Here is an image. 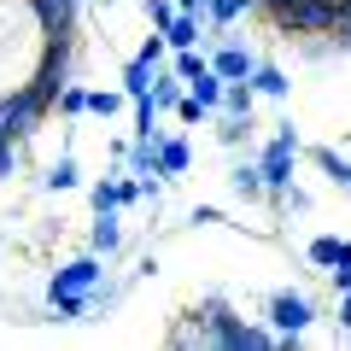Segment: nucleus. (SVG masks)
Wrapping results in <instances>:
<instances>
[{
	"label": "nucleus",
	"instance_id": "obj_1",
	"mask_svg": "<svg viewBox=\"0 0 351 351\" xmlns=\"http://www.w3.org/2000/svg\"><path fill=\"white\" fill-rule=\"evenodd\" d=\"M59 41L71 36H59L47 24V12L36 0H0V100L18 94V88H36Z\"/></svg>",
	"mask_w": 351,
	"mask_h": 351
},
{
	"label": "nucleus",
	"instance_id": "obj_2",
	"mask_svg": "<svg viewBox=\"0 0 351 351\" xmlns=\"http://www.w3.org/2000/svg\"><path fill=\"white\" fill-rule=\"evenodd\" d=\"M205 316H211V346H228V351H263V346H281V334L269 322H246L228 299H205Z\"/></svg>",
	"mask_w": 351,
	"mask_h": 351
},
{
	"label": "nucleus",
	"instance_id": "obj_3",
	"mask_svg": "<svg viewBox=\"0 0 351 351\" xmlns=\"http://www.w3.org/2000/svg\"><path fill=\"white\" fill-rule=\"evenodd\" d=\"M263 12L281 36H334L339 29V0H269Z\"/></svg>",
	"mask_w": 351,
	"mask_h": 351
},
{
	"label": "nucleus",
	"instance_id": "obj_4",
	"mask_svg": "<svg viewBox=\"0 0 351 351\" xmlns=\"http://www.w3.org/2000/svg\"><path fill=\"white\" fill-rule=\"evenodd\" d=\"M299 152H304V141H299V129H293V123H281L276 135L258 147V164H263V182H269V205H276V211H281V199H287V188H293Z\"/></svg>",
	"mask_w": 351,
	"mask_h": 351
},
{
	"label": "nucleus",
	"instance_id": "obj_5",
	"mask_svg": "<svg viewBox=\"0 0 351 351\" xmlns=\"http://www.w3.org/2000/svg\"><path fill=\"white\" fill-rule=\"evenodd\" d=\"M263 322L281 334V346H299L304 328L316 322V299H311V293H293V287H287V293H276V299L263 304Z\"/></svg>",
	"mask_w": 351,
	"mask_h": 351
},
{
	"label": "nucleus",
	"instance_id": "obj_6",
	"mask_svg": "<svg viewBox=\"0 0 351 351\" xmlns=\"http://www.w3.org/2000/svg\"><path fill=\"white\" fill-rule=\"evenodd\" d=\"M106 263H112V258H100V252H82V258L59 263L53 281H47V299H88V293L106 281Z\"/></svg>",
	"mask_w": 351,
	"mask_h": 351
},
{
	"label": "nucleus",
	"instance_id": "obj_7",
	"mask_svg": "<svg viewBox=\"0 0 351 351\" xmlns=\"http://www.w3.org/2000/svg\"><path fill=\"white\" fill-rule=\"evenodd\" d=\"M211 71L228 76V82H252V71H258V53H252L246 41H217V47H211Z\"/></svg>",
	"mask_w": 351,
	"mask_h": 351
},
{
	"label": "nucleus",
	"instance_id": "obj_8",
	"mask_svg": "<svg viewBox=\"0 0 351 351\" xmlns=\"http://www.w3.org/2000/svg\"><path fill=\"white\" fill-rule=\"evenodd\" d=\"M88 252H100V258H117V252H123V217H117V205L94 211V228H88Z\"/></svg>",
	"mask_w": 351,
	"mask_h": 351
},
{
	"label": "nucleus",
	"instance_id": "obj_9",
	"mask_svg": "<svg viewBox=\"0 0 351 351\" xmlns=\"http://www.w3.org/2000/svg\"><path fill=\"white\" fill-rule=\"evenodd\" d=\"M228 193H234V199H246V205L269 199V182H263V164H258V158H240L234 170H228Z\"/></svg>",
	"mask_w": 351,
	"mask_h": 351
},
{
	"label": "nucleus",
	"instance_id": "obj_10",
	"mask_svg": "<svg viewBox=\"0 0 351 351\" xmlns=\"http://www.w3.org/2000/svg\"><path fill=\"white\" fill-rule=\"evenodd\" d=\"M182 94H188V82H182V76H176V64L164 59L158 71H152V106H158V112H176V106H182Z\"/></svg>",
	"mask_w": 351,
	"mask_h": 351
},
{
	"label": "nucleus",
	"instance_id": "obj_11",
	"mask_svg": "<svg viewBox=\"0 0 351 351\" xmlns=\"http://www.w3.org/2000/svg\"><path fill=\"white\" fill-rule=\"evenodd\" d=\"M158 170H164V182H170V176H188L193 170V147L182 135H164L158 141Z\"/></svg>",
	"mask_w": 351,
	"mask_h": 351
},
{
	"label": "nucleus",
	"instance_id": "obj_12",
	"mask_svg": "<svg viewBox=\"0 0 351 351\" xmlns=\"http://www.w3.org/2000/svg\"><path fill=\"white\" fill-rule=\"evenodd\" d=\"M252 88H258V100H287V94H293L287 71H281V64H269V59H258V71H252Z\"/></svg>",
	"mask_w": 351,
	"mask_h": 351
},
{
	"label": "nucleus",
	"instance_id": "obj_13",
	"mask_svg": "<svg viewBox=\"0 0 351 351\" xmlns=\"http://www.w3.org/2000/svg\"><path fill=\"white\" fill-rule=\"evenodd\" d=\"M41 188H47V193H71V188H82V170H76V152H59V158L47 164V176H41Z\"/></svg>",
	"mask_w": 351,
	"mask_h": 351
},
{
	"label": "nucleus",
	"instance_id": "obj_14",
	"mask_svg": "<svg viewBox=\"0 0 351 351\" xmlns=\"http://www.w3.org/2000/svg\"><path fill=\"white\" fill-rule=\"evenodd\" d=\"M170 346H211V316H205V304H199V311H188L182 322L170 328Z\"/></svg>",
	"mask_w": 351,
	"mask_h": 351
},
{
	"label": "nucleus",
	"instance_id": "obj_15",
	"mask_svg": "<svg viewBox=\"0 0 351 351\" xmlns=\"http://www.w3.org/2000/svg\"><path fill=\"white\" fill-rule=\"evenodd\" d=\"M199 24H205V12H176L170 24H164V41H170V53L199 47Z\"/></svg>",
	"mask_w": 351,
	"mask_h": 351
},
{
	"label": "nucleus",
	"instance_id": "obj_16",
	"mask_svg": "<svg viewBox=\"0 0 351 351\" xmlns=\"http://www.w3.org/2000/svg\"><path fill=\"white\" fill-rule=\"evenodd\" d=\"M152 71H158V64H147V59H129V64H123V94H129V106L152 94Z\"/></svg>",
	"mask_w": 351,
	"mask_h": 351
},
{
	"label": "nucleus",
	"instance_id": "obj_17",
	"mask_svg": "<svg viewBox=\"0 0 351 351\" xmlns=\"http://www.w3.org/2000/svg\"><path fill=\"white\" fill-rule=\"evenodd\" d=\"M252 106H258V88H252V82H228L217 112H223V117H252Z\"/></svg>",
	"mask_w": 351,
	"mask_h": 351
},
{
	"label": "nucleus",
	"instance_id": "obj_18",
	"mask_svg": "<svg viewBox=\"0 0 351 351\" xmlns=\"http://www.w3.org/2000/svg\"><path fill=\"white\" fill-rule=\"evenodd\" d=\"M311 158H316V170H322L328 182H334V188H346V193H351V164L339 158L334 147H311Z\"/></svg>",
	"mask_w": 351,
	"mask_h": 351
},
{
	"label": "nucleus",
	"instance_id": "obj_19",
	"mask_svg": "<svg viewBox=\"0 0 351 351\" xmlns=\"http://www.w3.org/2000/svg\"><path fill=\"white\" fill-rule=\"evenodd\" d=\"M223 88H228V76H217L211 64H205V71H199V76L188 82V94H199V100H205V106L217 112V106H223Z\"/></svg>",
	"mask_w": 351,
	"mask_h": 351
},
{
	"label": "nucleus",
	"instance_id": "obj_20",
	"mask_svg": "<svg viewBox=\"0 0 351 351\" xmlns=\"http://www.w3.org/2000/svg\"><path fill=\"white\" fill-rule=\"evenodd\" d=\"M123 106H129L123 88H94V94H88V117H117Z\"/></svg>",
	"mask_w": 351,
	"mask_h": 351
},
{
	"label": "nucleus",
	"instance_id": "obj_21",
	"mask_svg": "<svg viewBox=\"0 0 351 351\" xmlns=\"http://www.w3.org/2000/svg\"><path fill=\"white\" fill-rule=\"evenodd\" d=\"M88 94H94V88H82V82H64V94H59V117H88Z\"/></svg>",
	"mask_w": 351,
	"mask_h": 351
},
{
	"label": "nucleus",
	"instance_id": "obj_22",
	"mask_svg": "<svg viewBox=\"0 0 351 351\" xmlns=\"http://www.w3.org/2000/svg\"><path fill=\"white\" fill-rule=\"evenodd\" d=\"M304 258H311L316 269H334V263H339V234H316L311 246H304Z\"/></svg>",
	"mask_w": 351,
	"mask_h": 351
},
{
	"label": "nucleus",
	"instance_id": "obj_23",
	"mask_svg": "<svg viewBox=\"0 0 351 351\" xmlns=\"http://www.w3.org/2000/svg\"><path fill=\"white\" fill-rule=\"evenodd\" d=\"M211 123H217V141H223V147H246V129H252V117H223V112H217Z\"/></svg>",
	"mask_w": 351,
	"mask_h": 351
},
{
	"label": "nucleus",
	"instance_id": "obj_24",
	"mask_svg": "<svg viewBox=\"0 0 351 351\" xmlns=\"http://www.w3.org/2000/svg\"><path fill=\"white\" fill-rule=\"evenodd\" d=\"M170 64H176V76H182V82H193V76H199L205 64H211V53H199V47H182Z\"/></svg>",
	"mask_w": 351,
	"mask_h": 351
},
{
	"label": "nucleus",
	"instance_id": "obj_25",
	"mask_svg": "<svg viewBox=\"0 0 351 351\" xmlns=\"http://www.w3.org/2000/svg\"><path fill=\"white\" fill-rule=\"evenodd\" d=\"M24 164V141H12V135H0V182Z\"/></svg>",
	"mask_w": 351,
	"mask_h": 351
},
{
	"label": "nucleus",
	"instance_id": "obj_26",
	"mask_svg": "<svg viewBox=\"0 0 351 351\" xmlns=\"http://www.w3.org/2000/svg\"><path fill=\"white\" fill-rule=\"evenodd\" d=\"M176 117H182V123H205V117H217L211 106L199 100V94H182V106H176Z\"/></svg>",
	"mask_w": 351,
	"mask_h": 351
},
{
	"label": "nucleus",
	"instance_id": "obj_27",
	"mask_svg": "<svg viewBox=\"0 0 351 351\" xmlns=\"http://www.w3.org/2000/svg\"><path fill=\"white\" fill-rule=\"evenodd\" d=\"M141 12H147V24H152V29H164V24L176 18V0H141Z\"/></svg>",
	"mask_w": 351,
	"mask_h": 351
},
{
	"label": "nucleus",
	"instance_id": "obj_28",
	"mask_svg": "<svg viewBox=\"0 0 351 351\" xmlns=\"http://www.w3.org/2000/svg\"><path fill=\"white\" fill-rule=\"evenodd\" d=\"M188 223H199V228H211V223H223V211H217V205H193V211H188Z\"/></svg>",
	"mask_w": 351,
	"mask_h": 351
},
{
	"label": "nucleus",
	"instance_id": "obj_29",
	"mask_svg": "<svg viewBox=\"0 0 351 351\" xmlns=\"http://www.w3.org/2000/svg\"><path fill=\"white\" fill-rule=\"evenodd\" d=\"M281 211H311V193H304V188H287V199H281Z\"/></svg>",
	"mask_w": 351,
	"mask_h": 351
},
{
	"label": "nucleus",
	"instance_id": "obj_30",
	"mask_svg": "<svg viewBox=\"0 0 351 351\" xmlns=\"http://www.w3.org/2000/svg\"><path fill=\"white\" fill-rule=\"evenodd\" d=\"M334 316H339V334H351V287L339 293V304H334Z\"/></svg>",
	"mask_w": 351,
	"mask_h": 351
},
{
	"label": "nucleus",
	"instance_id": "obj_31",
	"mask_svg": "<svg viewBox=\"0 0 351 351\" xmlns=\"http://www.w3.org/2000/svg\"><path fill=\"white\" fill-rule=\"evenodd\" d=\"M328 281H334V293H346L351 287V269H328Z\"/></svg>",
	"mask_w": 351,
	"mask_h": 351
},
{
	"label": "nucleus",
	"instance_id": "obj_32",
	"mask_svg": "<svg viewBox=\"0 0 351 351\" xmlns=\"http://www.w3.org/2000/svg\"><path fill=\"white\" fill-rule=\"evenodd\" d=\"M334 269H351V240H339V263Z\"/></svg>",
	"mask_w": 351,
	"mask_h": 351
},
{
	"label": "nucleus",
	"instance_id": "obj_33",
	"mask_svg": "<svg viewBox=\"0 0 351 351\" xmlns=\"http://www.w3.org/2000/svg\"><path fill=\"white\" fill-rule=\"evenodd\" d=\"M176 12H205V0H176Z\"/></svg>",
	"mask_w": 351,
	"mask_h": 351
},
{
	"label": "nucleus",
	"instance_id": "obj_34",
	"mask_svg": "<svg viewBox=\"0 0 351 351\" xmlns=\"http://www.w3.org/2000/svg\"><path fill=\"white\" fill-rule=\"evenodd\" d=\"M263 6H269V0H263Z\"/></svg>",
	"mask_w": 351,
	"mask_h": 351
}]
</instances>
